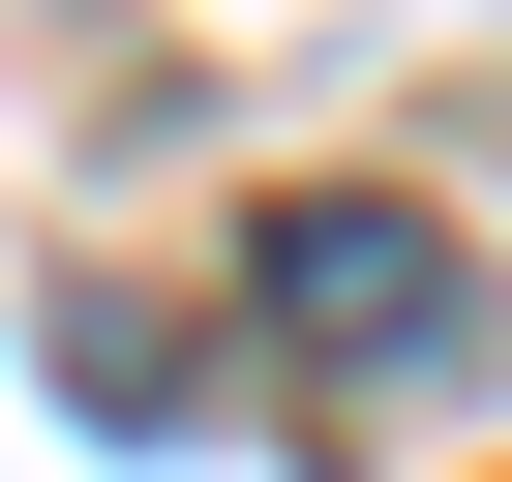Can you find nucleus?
<instances>
[{
	"mask_svg": "<svg viewBox=\"0 0 512 482\" xmlns=\"http://www.w3.org/2000/svg\"><path fill=\"white\" fill-rule=\"evenodd\" d=\"M241 302H272V392L362 452V422H452L482 362H512V302H482V241L452 211H392V181H302L272 241H241Z\"/></svg>",
	"mask_w": 512,
	"mask_h": 482,
	"instance_id": "obj_1",
	"label": "nucleus"
},
{
	"mask_svg": "<svg viewBox=\"0 0 512 482\" xmlns=\"http://www.w3.org/2000/svg\"><path fill=\"white\" fill-rule=\"evenodd\" d=\"M61 392H91L121 452H151V422H211V362H181V332H121V302H61Z\"/></svg>",
	"mask_w": 512,
	"mask_h": 482,
	"instance_id": "obj_2",
	"label": "nucleus"
}]
</instances>
